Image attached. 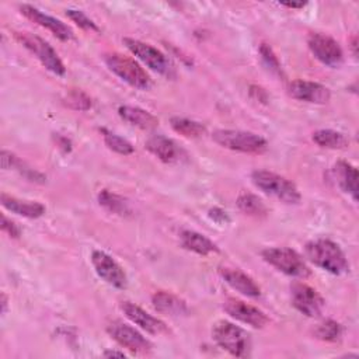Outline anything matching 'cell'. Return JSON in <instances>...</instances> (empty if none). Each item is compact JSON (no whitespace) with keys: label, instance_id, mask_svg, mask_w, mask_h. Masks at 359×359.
Masks as SVG:
<instances>
[{"label":"cell","instance_id":"1","mask_svg":"<svg viewBox=\"0 0 359 359\" xmlns=\"http://www.w3.org/2000/svg\"><path fill=\"white\" fill-rule=\"evenodd\" d=\"M304 254L316 266L332 273L349 272V262L341 247L328 238H316L304 245Z\"/></svg>","mask_w":359,"mask_h":359},{"label":"cell","instance_id":"2","mask_svg":"<svg viewBox=\"0 0 359 359\" xmlns=\"http://www.w3.org/2000/svg\"><path fill=\"white\" fill-rule=\"evenodd\" d=\"M252 184L266 195H271L287 205L300 202L302 195L297 187L283 175L268 170H255L251 172Z\"/></svg>","mask_w":359,"mask_h":359},{"label":"cell","instance_id":"3","mask_svg":"<svg viewBox=\"0 0 359 359\" xmlns=\"http://www.w3.org/2000/svg\"><path fill=\"white\" fill-rule=\"evenodd\" d=\"M212 338L215 342L227 351L230 355L237 358H247L251 351V337L241 327L219 320L212 327Z\"/></svg>","mask_w":359,"mask_h":359},{"label":"cell","instance_id":"4","mask_svg":"<svg viewBox=\"0 0 359 359\" xmlns=\"http://www.w3.org/2000/svg\"><path fill=\"white\" fill-rule=\"evenodd\" d=\"M212 139L224 149L247 154H261L268 149V142L262 136L238 129H217Z\"/></svg>","mask_w":359,"mask_h":359},{"label":"cell","instance_id":"5","mask_svg":"<svg viewBox=\"0 0 359 359\" xmlns=\"http://www.w3.org/2000/svg\"><path fill=\"white\" fill-rule=\"evenodd\" d=\"M104 60L108 69L129 86L139 90L150 88L151 86L150 76L133 57L118 53V52H112V53H107L104 56Z\"/></svg>","mask_w":359,"mask_h":359},{"label":"cell","instance_id":"6","mask_svg":"<svg viewBox=\"0 0 359 359\" xmlns=\"http://www.w3.org/2000/svg\"><path fill=\"white\" fill-rule=\"evenodd\" d=\"M264 261L293 278L306 279L310 276V269L303 257L289 247H269L261 252Z\"/></svg>","mask_w":359,"mask_h":359},{"label":"cell","instance_id":"7","mask_svg":"<svg viewBox=\"0 0 359 359\" xmlns=\"http://www.w3.org/2000/svg\"><path fill=\"white\" fill-rule=\"evenodd\" d=\"M14 36L25 49H28L42 63L45 69H48L56 76H63L66 73V67L62 59L45 39L28 31H15Z\"/></svg>","mask_w":359,"mask_h":359},{"label":"cell","instance_id":"8","mask_svg":"<svg viewBox=\"0 0 359 359\" xmlns=\"http://www.w3.org/2000/svg\"><path fill=\"white\" fill-rule=\"evenodd\" d=\"M123 43L130 50V53L136 56L149 69L168 79L175 76V67L168 59V56H165L161 50H158L153 45L142 42L135 38H123Z\"/></svg>","mask_w":359,"mask_h":359},{"label":"cell","instance_id":"9","mask_svg":"<svg viewBox=\"0 0 359 359\" xmlns=\"http://www.w3.org/2000/svg\"><path fill=\"white\" fill-rule=\"evenodd\" d=\"M307 45L314 57L325 66L338 67L344 60L341 45L327 34L311 32L307 38Z\"/></svg>","mask_w":359,"mask_h":359},{"label":"cell","instance_id":"10","mask_svg":"<svg viewBox=\"0 0 359 359\" xmlns=\"http://www.w3.org/2000/svg\"><path fill=\"white\" fill-rule=\"evenodd\" d=\"M107 332L115 339L121 346L126 348L133 353H147L151 351L150 341L143 337L136 328L132 325L115 320L107 325Z\"/></svg>","mask_w":359,"mask_h":359},{"label":"cell","instance_id":"11","mask_svg":"<svg viewBox=\"0 0 359 359\" xmlns=\"http://www.w3.org/2000/svg\"><path fill=\"white\" fill-rule=\"evenodd\" d=\"M290 299L293 307L307 317H318L325 306L321 294L303 282L290 285Z\"/></svg>","mask_w":359,"mask_h":359},{"label":"cell","instance_id":"12","mask_svg":"<svg viewBox=\"0 0 359 359\" xmlns=\"http://www.w3.org/2000/svg\"><path fill=\"white\" fill-rule=\"evenodd\" d=\"M91 264L97 275L108 285L116 289H125L128 285V278L122 266L107 252L95 250L91 254Z\"/></svg>","mask_w":359,"mask_h":359},{"label":"cell","instance_id":"13","mask_svg":"<svg viewBox=\"0 0 359 359\" xmlns=\"http://www.w3.org/2000/svg\"><path fill=\"white\" fill-rule=\"evenodd\" d=\"M223 310L231 318L254 328H264L269 323L268 316L262 310L236 297H227L223 302Z\"/></svg>","mask_w":359,"mask_h":359},{"label":"cell","instance_id":"14","mask_svg":"<svg viewBox=\"0 0 359 359\" xmlns=\"http://www.w3.org/2000/svg\"><path fill=\"white\" fill-rule=\"evenodd\" d=\"M20 11L24 17H27L28 20H31L32 22L49 29L57 39L60 41H72L74 38V32L73 29L62 22L60 20L52 17V15H48L45 13H42L41 10H38L36 7L34 6H29V4H21L20 6Z\"/></svg>","mask_w":359,"mask_h":359},{"label":"cell","instance_id":"15","mask_svg":"<svg viewBox=\"0 0 359 359\" xmlns=\"http://www.w3.org/2000/svg\"><path fill=\"white\" fill-rule=\"evenodd\" d=\"M287 94L299 101L310 104H327L331 98L330 90L316 81L293 80L287 84Z\"/></svg>","mask_w":359,"mask_h":359},{"label":"cell","instance_id":"16","mask_svg":"<svg viewBox=\"0 0 359 359\" xmlns=\"http://www.w3.org/2000/svg\"><path fill=\"white\" fill-rule=\"evenodd\" d=\"M121 310L123 311L126 318H129L133 324H136L137 327H140L142 330H144L149 334L160 335V334H165L168 331L167 325L161 320L149 314L147 311H144L142 307H139L135 303L122 302Z\"/></svg>","mask_w":359,"mask_h":359},{"label":"cell","instance_id":"17","mask_svg":"<svg viewBox=\"0 0 359 359\" xmlns=\"http://www.w3.org/2000/svg\"><path fill=\"white\" fill-rule=\"evenodd\" d=\"M219 275L222 279L234 290L240 292L244 296L248 297H259L261 296V287L255 283V280L237 268H229L222 266L219 268Z\"/></svg>","mask_w":359,"mask_h":359},{"label":"cell","instance_id":"18","mask_svg":"<svg viewBox=\"0 0 359 359\" xmlns=\"http://www.w3.org/2000/svg\"><path fill=\"white\" fill-rule=\"evenodd\" d=\"M144 147L163 163H177L184 154V151L172 139L163 135H154L149 137L144 143Z\"/></svg>","mask_w":359,"mask_h":359},{"label":"cell","instance_id":"19","mask_svg":"<svg viewBox=\"0 0 359 359\" xmlns=\"http://www.w3.org/2000/svg\"><path fill=\"white\" fill-rule=\"evenodd\" d=\"M3 208L10 210L11 213H15L18 216H24L28 219H36L45 215V206L41 202L36 201H27V199H18L15 196L7 195L6 192L0 196Z\"/></svg>","mask_w":359,"mask_h":359},{"label":"cell","instance_id":"20","mask_svg":"<svg viewBox=\"0 0 359 359\" xmlns=\"http://www.w3.org/2000/svg\"><path fill=\"white\" fill-rule=\"evenodd\" d=\"M151 304L156 311L171 316V317H180V316H187L188 314V306L185 300L180 299L178 296L158 290L151 296Z\"/></svg>","mask_w":359,"mask_h":359},{"label":"cell","instance_id":"21","mask_svg":"<svg viewBox=\"0 0 359 359\" xmlns=\"http://www.w3.org/2000/svg\"><path fill=\"white\" fill-rule=\"evenodd\" d=\"M118 114L123 121L143 130H153L158 126V119L149 111L139 107L121 105L118 108Z\"/></svg>","mask_w":359,"mask_h":359},{"label":"cell","instance_id":"22","mask_svg":"<svg viewBox=\"0 0 359 359\" xmlns=\"http://www.w3.org/2000/svg\"><path fill=\"white\" fill-rule=\"evenodd\" d=\"M334 175L339 185V188L352 196V199L358 201V170L348 161H338L334 165Z\"/></svg>","mask_w":359,"mask_h":359},{"label":"cell","instance_id":"23","mask_svg":"<svg viewBox=\"0 0 359 359\" xmlns=\"http://www.w3.org/2000/svg\"><path fill=\"white\" fill-rule=\"evenodd\" d=\"M180 240H181L182 248H185L188 251H192L198 255L206 257L209 254H213V252L219 251L217 245L210 238H208L206 236H203L198 231H194V230L181 231Z\"/></svg>","mask_w":359,"mask_h":359},{"label":"cell","instance_id":"24","mask_svg":"<svg viewBox=\"0 0 359 359\" xmlns=\"http://www.w3.org/2000/svg\"><path fill=\"white\" fill-rule=\"evenodd\" d=\"M313 142L325 149H345L349 144L346 136L332 129H318L313 133Z\"/></svg>","mask_w":359,"mask_h":359},{"label":"cell","instance_id":"25","mask_svg":"<svg viewBox=\"0 0 359 359\" xmlns=\"http://www.w3.org/2000/svg\"><path fill=\"white\" fill-rule=\"evenodd\" d=\"M98 203L102 208H105L108 212L115 213V215L123 216V215L130 213L129 202L123 196H121V195H118L115 192H111L108 189H102L98 194Z\"/></svg>","mask_w":359,"mask_h":359},{"label":"cell","instance_id":"26","mask_svg":"<svg viewBox=\"0 0 359 359\" xmlns=\"http://www.w3.org/2000/svg\"><path fill=\"white\" fill-rule=\"evenodd\" d=\"M237 206L243 213L254 217H262L268 213L262 199L251 192H241L237 198Z\"/></svg>","mask_w":359,"mask_h":359},{"label":"cell","instance_id":"27","mask_svg":"<svg viewBox=\"0 0 359 359\" xmlns=\"http://www.w3.org/2000/svg\"><path fill=\"white\" fill-rule=\"evenodd\" d=\"M170 125L177 133L182 135L184 137L195 139V137H201L206 132V128L201 122H196L194 119H188L184 116H172L170 119Z\"/></svg>","mask_w":359,"mask_h":359},{"label":"cell","instance_id":"28","mask_svg":"<svg viewBox=\"0 0 359 359\" xmlns=\"http://www.w3.org/2000/svg\"><path fill=\"white\" fill-rule=\"evenodd\" d=\"M313 335L320 339V341H325V342H335L341 338L342 335V325L331 318H327L321 323H318L314 330H313Z\"/></svg>","mask_w":359,"mask_h":359},{"label":"cell","instance_id":"29","mask_svg":"<svg viewBox=\"0 0 359 359\" xmlns=\"http://www.w3.org/2000/svg\"><path fill=\"white\" fill-rule=\"evenodd\" d=\"M101 133H102V137H104V143L107 144V147L118 154H123V156H128V154H132L135 151L133 146L130 142H128L126 139H123L122 136L108 130V129H101Z\"/></svg>","mask_w":359,"mask_h":359},{"label":"cell","instance_id":"30","mask_svg":"<svg viewBox=\"0 0 359 359\" xmlns=\"http://www.w3.org/2000/svg\"><path fill=\"white\" fill-rule=\"evenodd\" d=\"M65 102L67 107L76 111H88L93 105L90 95L80 88L69 90L65 97Z\"/></svg>","mask_w":359,"mask_h":359},{"label":"cell","instance_id":"31","mask_svg":"<svg viewBox=\"0 0 359 359\" xmlns=\"http://www.w3.org/2000/svg\"><path fill=\"white\" fill-rule=\"evenodd\" d=\"M259 55H261V59L264 62V65L272 72V73H276V74H282V66L279 63V59L278 56L275 55V52L272 50V48L262 42L259 45Z\"/></svg>","mask_w":359,"mask_h":359},{"label":"cell","instance_id":"32","mask_svg":"<svg viewBox=\"0 0 359 359\" xmlns=\"http://www.w3.org/2000/svg\"><path fill=\"white\" fill-rule=\"evenodd\" d=\"M66 15L73 21L76 22L80 28L86 29V31H95L98 32L100 28L97 27V24L90 18L87 17V14L81 10H76V8H67L66 10Z\"/></svg>","mask_w":359,"mask_h":359},{"label":"cell","instance_id":"33","mask_svg":"<svg viewBox=\"0 0 359 359\" xmlns=\"http://www.w3.org/2000/svg\"><path fill=\"white\" fill-rule=\"evenodd\" d=\"M1 230L4 231V233H7L10 237H13V238H18L20 237V234H21V229L13 222V220H10L7 216H1Z\"/></svg>","mask_w":359,"mask_h":359},{"label":"cell","instance_id":"34","mask_svg":"<svg viewBox=\"0 0 359 359\" xmlns=\"http://www.w3.org/2000/svg\"><path fill=\"white\" fill-rule=\"evenodd\" d=\"M209 216H210V219H213V220L217 222V223H227V222H229L227 213H226L223 209H220V208H213V209H210V210H209Z\"/></svg>","mask_w":359,"mask_h":359},{"label":"cell","instance_id":"35","mask_svg":"<svg viewBox=\"0 0 359 359\" xmlns=\"http://www.w3.org/2000/svg\"><path fill=\"white\" fill-rule=\"evenodd\" d=\"M102 355H104V356H107V358H114V356H118V358H125V356H126V355H125L122 351H112V349H109V351H105Z\"/></svg>","mask_w":359,"mask_h":359},{"label":"cell","instance_id":"36","mask_svg":"<svg viewBox=\"0 0 359 359\" xmlns=\"http://www.w3.org/2000/svg\"><path fill=\"white\" fill-rule=\"evenodd\" d=\"M307 3H280V6L287 7V8H303Z\"/></svg>","mask_w":359,"mask_h":359},{"label":"cell","instance_id":"37","mask_svg":"<svg viewBox=\"0 0 359 359\" xmlns=\"http://www.w3.org/2000/svg\"><path fill=\"white\" fill-rule=\"evenodd\" d=\"M7 311V296L1 293V314H6Z\"/></svg>","mask_w":359,"mask_h":359}]
</instances>
